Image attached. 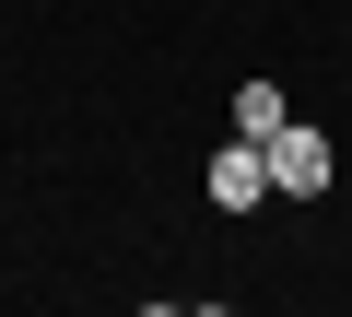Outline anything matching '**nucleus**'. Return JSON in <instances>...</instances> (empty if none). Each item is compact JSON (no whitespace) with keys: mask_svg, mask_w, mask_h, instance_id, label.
Returning a JSON list of instances; mask_svg holds the SVG:
<instances>
[{"mask_svg":"<svg viewBox=\"0 0 352 317\" xmlns=\"http://www.w3.org/2000/svg\"><path fill=\"white\" fill-rule=\"evenodd\" d=\"M212 200H223V212H258V200H270V153H258L247 129L212 153Z\"/></svg>","mask_w":352,"mask_h":317,"instance_id":"2","label":"nucleus"},{"mask_svg":"<svg viewBox=\"0 0 352 317\" xmlns=\"http://www.w3.org/2000/svg\"><path fill=\"white\" fill-rule=\"evenodd\" d=\"M258 153H270V200H317V188L340 177V153H329V129H305V118H282V129H270Z\"/></svg>","mask_w":352,"mask_h":317,"instance_id":"1","label":"nucleus"},{"mask_svg":"<svg viewBox=\"0 0 352 317\" xmlns=\"http://www.w3.org/2000/svg\"><path fill=\"white\" fill-rule=\"evenodd\" d=\"M282 118H294V94H282V83H247V94H235V129H247V141H270Z\"/></svg>","mask_w":352,"mask_h":317,"instance_id":"3","label":"nucleus"}]
</instances>
